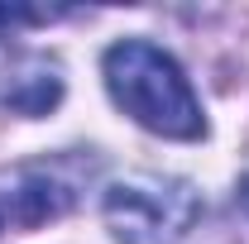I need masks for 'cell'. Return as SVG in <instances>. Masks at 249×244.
<instances>
[{
  "label": "cell",
  "mask_w": 249,
  "mask_h": 244,
  "mask_svg": "<svg viewBox=\"0 0 249 244\" xmlns=\"http://www.w3.org/2000/svg\"><path fill=\"white\" fill-rule=\"evenodd\" d=\"M43 19H53V10H29V5H0V38H10L15 29H24V24H43Z\"/></svg>",
  "instance_id": "cell-5"
},
{
  "label": "cell",
  "mask_w": 249,
  "mask_h": 244,
  "mask_svg": "<svg viewBox=\"0 0 249 244\" xmlns=\"http://www.w3.org/2000/svg\"><path fill=\"white\" fill-rule=\"evenodd\" d=\"M62 96V77L43 58H19L0 72V105L15 115H48Z\"/></svg>",
  "instance_id": "cell-4"
},
{
  "label": "cell",
  "mask_w": 249,
  "mask_h": 244,
  "mask_svg": "<svg viewBox=\"0 0 249 244\" xmlns=\"http://www.w3.org/2000/svg\"><path fill=\"white\" fill-rule=\"evenodd\" d=\"M106 225L120 244H178L201 215V196L182 177L139 173L106 187Z\"/></svg>",
  "instance_id": "cell-2"
},
{
  "label": "cell",
  "mask_w": 249,
  "mask_h": 244,
  "mask_svg": "<svg viewBox=\"0 0 249 244\" xmlns=\"http://www.w3.org/2000/svg\"><path fill=\"white\" fill-rule=\"evenodd\" d=\"M240 201H245V211H249V182H245V187H240Z\"/></svg>",
  "instance_id": "cell-6"
},
{
  "label": "cell",
  "mask_w": 249,
  "mask_h": 244,
  "mask_svg": "<svg viewBox=\"0 0 249 244\" xmlns=\"http://www.w3.org/2000/svg\"><path fill=\"white\" fill-rule=\"evenodd\" d=\"M106 91L134 124L163 139H201L206 129L182 67L144 38H124L106 53Z\"/></svg>",
  "instance_id": "cell-1"
},
{
  "label": "cell",
  "mask_w": 249,
  "mask_h": 244,
  "mask_svg": "<svg viewBox=\"0 0 249 244\" xmlns=\"http://www.w3.org/2000/svg\"><path fill=\"white\" fill-rule=\"evenodd\" d=\"M91 173L96 158H87V153H53V158H29V163L0 168V235L62 220L82 201Z\"/></svg>",
  "instance_id": "cell-3"
}]
</instances>
